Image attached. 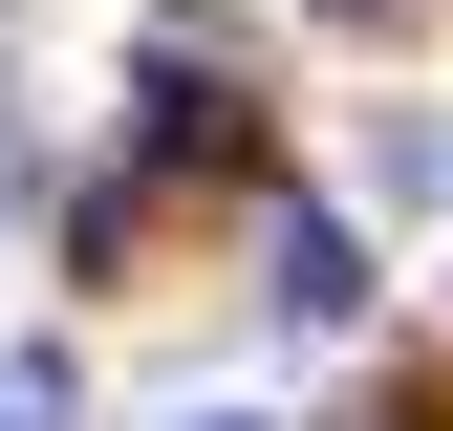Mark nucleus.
I'll use <instances>...</instances> for the list:
<instances>
[{"label": "nucleus", "instance_id": "nucleus-1", "mask_svg": "<svg viewBox=\"0 0 453 431\" xmlns=\"http://www.w3.org/2000/svg\"><path fill=\"white\" fill-rule=\"evenodd\" d=\"M280 302H303V323H346V302H367V259H346V216H280Z\"/></svg>", "mask_w": 453, "mask_h": 431}]
</instances>
